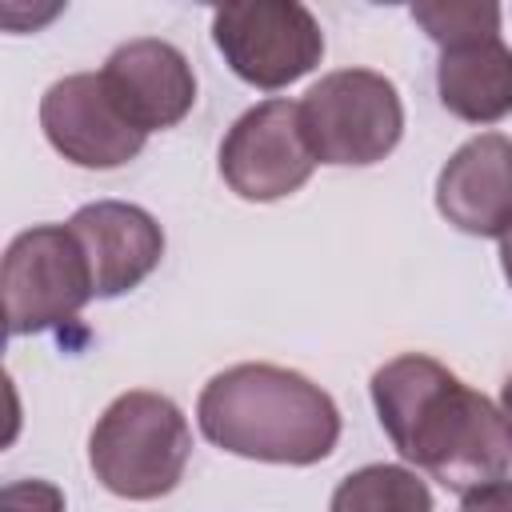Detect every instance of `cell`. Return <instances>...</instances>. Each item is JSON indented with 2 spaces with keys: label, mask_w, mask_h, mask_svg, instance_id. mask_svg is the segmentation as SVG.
Returning a JSON list of instances; mask_svg holds the SVG:
<instances>
[{
  "label": "cell",
  "mask_w": 512,
  "mask_h": 512,
  "mask_svg": "<svg viewBox=\"0 0 512 512\" xmlns=\"http://www.w3.org/2000/svg\"><path fill=\"white\" fill-rule=\"evenodd\" d=\"M372 404L392 448L448 492L504 480L512 436L500 408L424 352H404L372 372Z\"/></svg>",
  "instance_id": "cell-1"
},
{
  "label": "cell",
  "mask_w": 512,
  "mask_h": 512,
  "mask_svg": "<svg viewBox=\"0 0 512 512\" xmlns=\"http://www.w3.org/2000/svg\"><path fill=\"white\" fill-rule=\"evenodd\" d=\"M200 432L244 460L320 464L340 440L336 400L308 376L276 364H232L196 400Z\"/></svg>",
  "instance_id": "cell-2"
},
{
  "label": "cell",
  "mask_w": 512,
  "mask_h": 512,
  "mask_svg": "<svg viewBox=\"0 0 512 512\" xmlns=\"http://www.w3.org/2000/svg\"><path fill=\"white\" fill-rule=\"evenodd\" d=\"M192 428L176 400L136 388L116 396L88 436V464L96 480L124 500L168 496L188 468Z\"/></svg>",
  "instance_id": "cell-3"
},
{
  "label": "cell",
  "mask_w": 512,
  "mask_h": 512,
  "mask_svg": "<svg viewBox=\"0 0 512 512\" xmlns=\"http://www.w3.org/2000/svg\"><path fill=\"white\" fill-rule=\"evenodd\" d=\"M300 128L320 164L364 168L400 144L404 104L388 76L372 68H340L304 92Z\"/></svg>",
  "instance_id": "cell-4"
},
{
  "label": "cell",
  "mask_w": 512,
  "mask_h": 512,
  "mask_svg": "<svg viewBox=\"0 0 512 512\" xmlns=\"http://www.w3.org/2000/svg\"><path fill=\"white\" fill-rule=\"evenodd\" d=\"M8 336H32L80 316L96 296L88 256L68 224H36L20 232L0 268Z\"/></svg>",
  "instance_id": "cell-5"
},
{
  "label": "cell",
  "mask_w": 512,
  "mask_h": 512,
  "mask_svg": "<svg viewBox=\"0 0 512 512\" xmlns=\"http://www.w3.org/2000/svg\"><path fill=\"white\" fill-rule=\"evenodd\" d=\"M212 40L224 64L252 88L276 92L308 76L324 56L316 16L296 0H248L212 12Z\"/></svg>",
  "instance_id": "cell-6"
},
{
  "label": "cell",
  "mask_w": 512,
  "mask_h": 512,
  "mask_svg": "<svg viewBox=\"0 0 512 512\" xmlns=\"http://www.w3.org/2000/svg\"><path fill=\"white\" fill-rule=\"evenodd\" d=\"M316 156L300 128L296 100H264L248 108L220 144V176L240 200H280L308 184Z\"/></svg>",
  "instance_id": "cell-7"
},
{
  "label": "cell",
  "mask_w": 512,
  "mask_h": 512,
  "mask_svg": "<svg viewBox=\"0 0 512 512\" xmlns=\"http://www.w3.org/2000/svg\"><path fill=\"white\" fill-rule=\"evenodd\" d=\"M40 128L48 144L76 168H120L144 148V132L112 104L100 72L56 80L40 100Z\"/></svg>",
  "instance_id": "cell-8"
},
{
  "label": "cell",
  "mask_w": 512,
  "mask_h": 512,
  "mask_svg": "<svg viewBox=\"0 0 512 512\" xmlns=\"http://www.w3.org/2000/svg\"><path fill=\"white\" fill-rule=\"evenodd\" d=\"M100 80L124 120L136 124L144 136L180 124L196 104V76L188 56L156 36L120 44L104 60Z\"/></svg>",
  "instance_id": "cell-9"
},
{
  "label": "cell",
  "mask_w": 512,
  "mask_h": 512,
  "mask_svg": "<svg viewBox=\"0 0 512 512\" xmlns=\"http://www.w3.org/2000/svg\"><path fill=\"white\" fill-rule=\"evenodd\" d=\"M436 208L468 236L512 232V140L500 132L460 144L436 176Z\"/></svg>",
  "instance_id": "cell-10"
},
{
  "label": "cell",
  "mask_w": 512,
  "mask_h": 512,
  "mask_svg": "<svg viewBox=\"0 0 512 512\" xmlns=\"http://www.w3.org/2000/svg\"><path fill=\"white\" fill-rule=\"evenodd\" d=\"M68 228L76 232L88 256L92 288L100 300L132 292L144 276H152V268L164 256V232L152 220V212H144L140 204L96 200V204H84L68 220Z\"/></svg>",
  "instance_id": "cell-11"
},
{
  "label": "cell",
  "mask_w": 512,
  "mask_h": 512,
  "mask_svg": "<svg viewBox=\"0 0 512 512\" xmlns=\"http://www.w3.org/2000/svg\"><path fill=\"white\" fill-rule=\"evenodd\" d=\"M440 104L468 124H496L512 112V48L500 32L468 36L440 48Z\"/></svg>",
  "instance_id": "cell-12"
},
{
  "label": "cell",
  "mask_w": 512,
  "mask_h": 512,
  "mask_svg": "<svg viewBox=\"0 0 512 512\" xmlns=\"http://www.w3.org/2000/svg\"><path fill=\"white\" fill-rule=\"evenodd\" d=\"M328 512H432V492L400 464H368L336 484Z\"/></svg>",
  "instance_id": "cell-13"
},
{
  "label": "cell",
  "mask_w": 512,
  "mask_h": 512,
  "mask_svg": "<svg viewBox=\"0 0 512 512\" xmlns=\"http://www.w3.org/2000/svg\"><path fill=\"white\" fill-rule=\"evenodd\" d=\"M412 20L444 48L468 36L500 32V8L476 0H440V4H412Z\"/></svg>",
  "instance_id": "cell-14"
},
{
  "label": "cell",
  "mask_w": 512,
  "mask_h": 512,
  "mask_svg": "<svg viewBox=\"0 0 512 512\" xmlns=\"http://www.w3.org/2000/svg\"><path fill=\"white\" fill-rule=\"evenodd\" d=\"M0 512H64V492L52 480H12L0 488Z\"/></svg>",
  "instance_id": "cell-15"
},
{
  "label": "cell",
  "mask_w": 512,
  "mask_h": 512,
  "mask_svg": "<svg viewBox=\"0 0 512 512\" xmlns=\"http://www.w3.org/2000/svg\"><path fill=\"white\" fill-rule=\"evenodd\" d=\"M460 512H512V480H492L464 492Z\"/></svg>",
  "instance_id": "cell-16"
},
{
  "label": "cell",
  "mask_w": 512,
  "mask_h": 512,
  "mask_svg": "<svg viewBox=\"0 0 512 512\" xmlns=\"http://www.w3.org/2000/svg\"><path fill=\"white\" fill-rule=\"evenodd\" d=\"M500 416L508 424V436H512V376L504 380V392H500Z\"/></svg>",
  "instance_id": "cell-17"
},
{
  "label": "cell",
  "mask_w": 512,
  "mask_h": 512,
  "mask_svg": "<svg viewBox=\"0 0 512 512\" xmlns=\"http://www.w3.org/2000/svg\"><path fill=\"white\" fill-rule=\"evenodd\" d=\"M500 264H504V276H508V284H512V232L500 236Z\"/></svg>",
  "instance_id": "cell-18"
}]
</instances>
